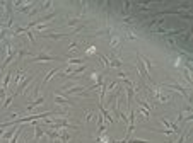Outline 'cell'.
<instances>
[{"instance_id":"1","label":"cell","mask_w":193,"mask_h":143,"mask_svg":"<svg viewBox=\"0 0 193 143\" xmlns=\"http://www.w3.org/2000/svg\"><path fill=\"white\" fill-rule=\"evenodd\" d=\"M62 94H63V95H75V94L84 95V94H87V92H85L84 87H80V85H73V87H63V89H62Z\"/></svg>"},{"instance_id":"2","label":"cell","mask_w":193,"mask_h":143,"mask_svg":"<svg viewBox=\"0 0 193 143\" xmlns=\"http://www.w3.org/2000/svg\"><path fill=\"white\" fill-rule=\"evenodd\" d=\"M33 78H34V77H33V73H26V75H24V78H22V80L19 82V85H17V87H16V92H14V97L21 94V92H22V90H24L26 87L29 85V82H31V80H33Z\"/></svg>"},{"instance_id":"3","label":"cell","mask_w":193,"mask_h":143,"mask_svg":"<svg viewBox=\"0 0 193 143\" xmlns=\"http://www.w3.org/2000/svg\"><path fill=\"white\" fill-rule=\"evenodd\" d=\"M137 68H139V72H140V75H142V77L147 78L149 82H152L151 73L147 72V68H145V65H144V61H142V56H140V55H137Z\"/></svg>"},{"instance_id":"4","label":"cell","mask_w":193,"mask_h":143,"mask_svg":"<svg viewBox=\"0 0 193 143\" xmlns=\"http://www.w3.org/2000/svg\"><path fill=\"white\" fill-rule=\"evenodd\" d=\"M164 87H171V89H174V90H180L181 94L185 95V99L186 101H190V94H188V90L186 87H183V85H180V83H169V85H164Z\"/></svg>"},{"instance_id":"5","label":"cell","mask_w":193,"mask_h":143,"mask_svg":"<svg viewBox=\"0 0 193 143\" xmlns=\"http://www.w3.org/2000/svg\"><path fill=\"white\" fill-rule=\"evenodd\" d=\"M154 95H156V99H157L159 102H169V101H171V97H169L168 94H164L161 89H156V90H154Z\"/></svg>"},{"instance_id":"6","label":"cell","mask_w":193,"mask_h":143,"mask_svg":"<svg viewBox=\"0 0 193 143\" xmlns=\"http://www.w3.org/2000/svg\"><path fill=\"white\" fill-rule=\"evenodd\" d=\"M109 68H120L121 66V60L120 58H116L115 56V53H111L109 55Z\"/></svg>"},{"instance_id":"7","label":"cell","mask_w":193,"mask_h":143,"mask_svg":"<svg viewBox=\"0 0 193 143\" xmlns=\"http://www.w3.org/2000/svg\"><path fill=\"white\" fill-rule=\"evenodd\" d=\"M53 60H56V58H55V56H51V55L39 53L38 56H34V58H33V61H53Z\"/></svg>"},{"instance_id":"8","label":"cell","mask_w":193,"mask_h":143,"mask_svg":"<svg viewBox=\"0 0 193 143\" xmlns=\"http://www.w3.org/2000/svg\"><path fill=\"white\" fill-rule=\"evenodd\" d=\"M55 104H58V106H63V107H67L68 104H72V102L68 101V99H65L63 95H55Z\"/></svg>"},{"instance_id":"9","label":"cell","mask_w":193,"mask_h":143,"mask_svg":"<svg viewBox=\"0 0 193 143\" xmlns=\"http://www.w3.org/2000/svg\"><path fill=\"white\" fill-rule=\"evenodd\" d=\"M43 102H45V95H43V97H36V101L31 102L29 106H27V109H26V111H27V114H31V111H33L34 107H38L39 104H43Z\"/></svg>"},{"instance_id":"10","label":"cell","mask_w":193,"mask_h":143,"mask_svg":"<svg viewBox=\"0 0 193 143\" xmlns=\"http://www.w3.org/2000/svg\"><path fill=\"white\" fill-rule=\"evenodd\" d=\"M99 111H101V114H103V118H104V119H108V121L111 123V125L115 123V118L111 116V113H108V111L104 109V106H103V104H99Z\"/></svg>"},{"instance_id":"11","label":"cell","mask_w":193,"mask_h":143,"mask_svg":"<svg viewBox=\"0 0 193 143\" xmlns=\"http://www.w3.org/2000/svg\"><path fill=\"white\" fill-rule=\"evenodd\" d=\"M12 73H14L12 70H9V72L5 73V75H4V83H2V90H4V92L7 90V87H9V83H10V77H12Z\"/></svg>"},{"instance_id":"12","label":"cell","mask_w":193,"mask_h":143,"mask_svg":"<svg viewBox=\"0 0 193 143\" xmlns=\"http://www.w3.org/2000/svg\"><path fill=\"white\" fill-rule=\"evenodd\" d=\"M33 123H34V140H39L41 135H45V131L41 130V126L38 125L36 121H33Z\"/></svg>"},{"instance_id":"13","label":"cell","mask_w":193,"mask_h":143,"mask_svg":"<svg viewBox=\"0 0 193 143\" xmlns=\"http://www.w3.org/2000/svg\"><path fill=\"white\" fill-rule=\"evenodd\" d=\"M70 34H55V32H48V34H43V38H50V39H63Z\"/></svg>"},{"instance_id":"14","label":"cell","mask_w":193,"mask_h":143,"mask_svg":"<svg viewBox=\"0 0 193 143\" xmlns=\"http://www.w3.org/2000/svg\"><path fill=\"white\" fill-rule=\"evenodd\" d=\"M183 72H185V78H186L188 85H192L193 78H192V70H190V66H185V68H183Z\"/></svg>"},{"instance_id":"15","label":"cell","mask_w":193,"mask_h":143,"mask_svg":"<svg viewBox=\"0 0 193 143\" xmlns=\"http://www.w3.org/2000/svg\"><path fill=\"white\" fill-rule=\"evenodd\" d=\"M22 131H24V128H22V125L19 126L17 130H16V135H14L12 138H10V143H17V138L21 136V133H22Z\"/></svg>"},{"instance_id":"16","label":"cell","mask_w":193,"mask_h":143,"mask_svg":"<svg viewBox=\"0 0 193 143\" xmlns=\"http://www.w3.org/2000/svg\"><path fill=\"white\" fill-rule=\"evenodd\" d=\"M60 140H62V143H67L70 140V135H68L67 130H60Z\"/></svg>"},{"instance_id":"17","label":"cell","mask_w":193,"mask_h":143,"mask_svg":"<svg viewBox=\"0 0 193 143\" xmlns=\"http://www.w3.org/2000/svg\"><path fill=\"white\" fill-rule=\"evenodd\" d=\"M56 73H58V70H50L48 73H46V77H45V80H43V83H41V85H46V83L50 82V78L53 77V75H56Z\"/></svg>"},{"instance_id":"18","label":"cell","mask_w":193,"mask_h":143,"mask_svg":"<svg viewBox=\"0 0 193 143\" xmlns=\"http://www.w3.org/2000/svg\"><path fill=\"white\" fill-rule=\"evenodd\" d=\"M142 56V55H140ZM142 61H144V65H145V68H147V72L151 73V70H152V63H151V60L149 58H145V56H142Z\"/></svg>"},{"instance_id":"19","label":"cell","mask_w":193,"mask_h":143,"mask_svg":"<svg viewBox=\"0 0 193 143\" xmlns=\"http://www.w3.org/2000/svg\"><path fill=\"white\" fill-rule=\"evenodd\" d=\"M24 75H26V73H22V72H17V75L14 77V83H16V87H17V85H19V82H21V80L24 78Z\"/></svg>"},{"instance_id":"20","label":"cell","mask_w":193,"mask_h":143,"mask_svg":"<svg viewBox=\"0 0 193 143\" xmlns=\"http://www.w3.org/2000/svg\"><path fill=\"white\" fill-rule=\"evenodd\" d=\"M97 56H99V58H101V61H103V63H104V68H106V70H108V68H109V60L106 58V56H104V55H101V53H97Z\"/></svg>"},{"instance_id":"21","label":"cell","mask_w":193,"mask_h":143,"mask_svg":"<svg viewBox=\"0 0 193 143\" xmlns=\"http://www.w3.org/2000/svg\"><path fill=\"white\" fill-rule=\"evenodd\" d=\"M12 101H14V95H9V97H7L5 101H4V106H2V107H4V109H7V107H9L10 104H12Z\"/></svg>"},{"instance_id":"22","label":"cell","mask_w":193,"mask_h":143,"mask_svg":"<svg viewBox=\"0 0 193 143\" xmlns=\"http://www.w3.org/2000/svg\"><path fill=\"white\" fill-rule=\"evenodd\" d=\"M133 99V89H127V102L130 104Z\"/></svg>"},{"instance_id":"23","label":"cell","mask_w":193,"mask_h":143,"mask_svg":"<svg viewBox=\"0 0 193 143\" xmlns=\"http://www.w3.org/2000/svg\"><path fill=\"white\" fill-rule=\"evenodd\" d=\"M14 133H16V128H12V130H9V131H5V133H4V138H12L14 136Z\"/></svg>"},{"instance_id":"24","label":"cell","mask_w":193,"mask_h":143,"mask_svg":"<svg viewBox=\"0 0 193 143\" xmlns=\"http://www.w3.org/2000/svg\"><path fill=\"white\" fill-rule=\"evenodd\" d=\"M68 63H70V65H79V63H84V60H80V58H72V60H68Z\"/></svg>"},{"instance_id":"25","label":"cell","mask_w":193,"mask_h":143,"mask_svg":"<svg viewBox=\"0 0 193 143\" xmlns=\"http://www.w3.org/2000/svg\"><path fill=\"white\" fill-rule=\"evenodd\" d=\"M36 4H29V5H24V7H21V9H17L19 12H29V9L31 7H34Z\"/></svg>"},{"instance_id":"26","label":"cell","mask_w":193,"mask_h":143,"mask_svg":"<svg viewBox=\"0 0 193 143\" xmlns=\"http://www.w3.org/2000/svg\"><path fill=\"white\" fill-rule=\"evenodd\" d=\"M77 46H79V41H73V43H70L68 49H70V51H75V49H77Z\"/></svg>"},{"instance_id":"27","label":"cell","mask_w":193,"mask_h":143,"mask_svg":"<svg viewBox=\"0 0 193 143\" xmlns=\"http://www.w3.org/2000/svg\"><path fill=\"white\" fill-rule=\"evenodd\" d=\"M26 29H27V27H26ZM26 36H27V38H29V41H31V43H34V36H33V32H31L29 29L26 31Z\"/></svg>"},{"instance_id":"28","label":"cell","mask_w":193,"mask_h":143,"mask_svg":"<svg viewBox=\"0 0 193 143\" xmlns=\"http://www.w3.org/2000/svg\"><path fill=\"white\" fill-rule=\"evenodd\" d=\"M118 46H120V41H118L116 38L115 39H111V48H118Z\"/></svg>"},{"instance_id":"29","label":"cell","mask_w":193,"mask_h":143,"mask_svg":"<svg viewBox=\"0 0 193 143\" xmlns=\"http://www.w3.org/2000/svg\"><path fill=\"white\" fill-rule=\"evenodd\" d=\"M80 19H68V26H75Z\"/></svg>"},{"instance_id":"30","label":"cell","mask_w":193,"mask_h":143,"mask_svg":"<svg viewBox=\"0 0 193 143\" xmlns=\"http://www.w3.org/2000/svg\"><path fill=\"white\" fill-rule=\"evenodd\" d=\"M127 38L128 39H135V34H133L132 31H127Z\"/></svg>"},{"instance_id":"31","label":"cell","mask_w":193,"mask_h":143,"mask_svg":"<svg viewBox=\"0 0 193 143\" xmlns=\"http://www.w3.org/2000/svg\"><path fill=\"white\" fill-rule=\"evenodd\" d=\"M87 53H89V55L91 53H96V46H91L89 49H87Z\"/></svg>"}]
</instances>
